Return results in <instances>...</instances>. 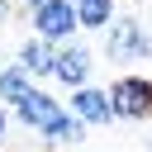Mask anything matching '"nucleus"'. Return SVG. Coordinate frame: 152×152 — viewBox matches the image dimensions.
I'll return each mask as SVG.
<instances>
[{
	"instance_id": "14",
	"label": "nucleus",
	"mask_w": 152,
	"mask_h": 152,
	"mask_svg": "<svg viewBox=\"0 0 152 152\" xmlns=\"http://www.w3.org/2000/svg\"><path fill=\"white\" fill-rule=\"evenodd\" d=\"M147 152H152V147H147Z\"/></svg>"
},
{
	"instance_id": "6",
	"label": "nucleus",
	"mask_w": 152,
	"mask_h": 152,
	"mask_svg": "<svg viewBox=\"0 0 152 152\" xmlns=\"http://www.w3.org/2000/svg\"><path fill=\"white\" fill-rule=\"evenodd\" d=\"M71 119H81L86 128H100V124H114V114H109V95L100 90V86H76L71 90V100L62 104Z\"/></svg>"
},
{
	"instance_id": "10",
	"label": "nucleus",
	"mask_w": 152,
	"mask_h": 152,
	"mask_svg": "<svg viewBox=\"0 0 152 152\" xmlns=\"http://www.w3.org/2000/svg\"><path fill=\"white\" fill-rule=\"evenodd\" d=\"M10 14H14V0H0V24H5Z\"/></svg>"
},
{
	"instance_id": "11",
	"label": "nucleus",
	"mask_w": 152,
	"mask_h": 152,
	"mask_svg": "<svg viewBox=\"0 0 152 152\" xmlns=\"http://www.w3.org/2000/svg\"><path fill=\"white\" fill-rule=\"evenodd\" d=\"M5 133H10V114H5V104H0V142H5Z\"/></svg>"
},
{
	"instance_id": "9",
	"label": "nucleus",
	"mask_w": 152,
	"mask_h": 152,
	"mask_svg": "<svg viewBox=\"0 0 152 152\" xmlns=\"http://www.w3.org/2000/svg\"><path fill=\"white\" fill-rule=\"evenodd\" d=\"M28 90H33V76H28V71H24L19 62L0 66V104H5V109H10L14 100H24Z\"/></svg>"
},
{
	"instance_id": "5",
	"label": "nucleus",
	"mask_w": 152,
	"mask_h": 152,
	"mask_svg": "<svg viewBox=\"0 0 152 152\" xmlns=\"http://www.w3.org/2000/svg\"><path fill=\"white\" fill-rule=\"evenodd\" d=\"M90 66H95V57H90V48L86 43H57V52H52V81H62L66 90H76V86H90Z\"/></svg>"
},
{
	"instance_id": "12",
	"label": "nucleus",
	"mask_w": 152,
	"mask_h": 152,
	"mask_svg": "<svg viewBox=\"0 0 152 152\" xmlns=\"http://www.w3.org/2000/svg\"><path fill=\"white\" fill-rule=\"evenodd\" d=\"M33 5H43V0H24V10H33Z\"/></svg>"
},
{
	"instance_id": "1",
	"label": "nucleus",
	"mask_w": 152,
	"mask_h": 152,
	"mask_svg": "<svg viewBox=\"0 0 152 152\" xmlns=\"http://www.w3.org/2000/svg\"><path fill=\"white\" fill-rule=\"evenodd\" d=\"M10 109H14V119H19L24 128H33L43 142H62V138H66L71 114L62 109V100H52V95H48V90H38V86H33L24 100H14Z\"/></svg>"
},
{
	"instance_id": "4",
	"label": "nucleus",
	"mask_w": 152,
	"mask_h": 152,
	"mask_svg": "<svg viewBox=\"0 0 152 152\" xmlns=\"http://www.w3.org/2000/svg\"><path fill=\"white\" fill-rule=\"evenodd\" d=\"M28 24H33V38L43 43H71L76 38V14H71V0H43L28 10Z\"/></svg>"
},
{
	"instance_id": "2",
	"label": "nucleus",
	"mask_w": 152,
	"mask_h": 152,
	"mask_svg": "<svg viewBox=\"0 0 152 152\" xmlns=\"http://www.w3.org/2000/svg\"><path fill=\"white\" fill-rule=\"evenodd\" d=\"M104 95H109V114L114 119H128V124L152 119V81L147 76H114L104 86Z\"/></svg>"
},
{
	"instance_id": "8",
	"label": "nucleus",
	"mask_w": 152,
	"mask_h": 152,
	"mask_svg": "<svg viewBox=\"0 0 152 152\" xmlns=\"http://www.w3.org/2000/svg\"><path fill=\"white\" fill-rule=\"evenodd\" d=\"M52 52H57L52 43H43V38H33V33H28V38L19 43V57H14V62L38 81V76H48V71H52Z\"/></svg>"
},
{
	"instance_id": "7",
	"label": "nucleus",
	"mask_w": 152,
	"mask_h": 152,
	"mask_svg": "<svg viewBox=\"0 0 152 152\" xmlns=\"http://www.w3.org/2000/svg\"><path fill=\"white\" fill-rule=\"evenodd\" d=\"M114 5H119V0H76V5H71L76 33H81V28H86V33H104V28L114 24Z\"/></svg>"
},
{
	"instance_id": "13",
	"label": "nucleus",
	"mask_w": 152,
	"mask_h": 152,
	"mask_svg": "<svg viewBox=\"0 0 152 152\" xmlns=\"http://www.w3.org/2000/svg\"><path fill=\"white\" fill-rule=\"evenodd\" d=\"M71 5H76V0H71Z\"/></svg>"
},
{
	"instance_id": "3",
	"label": "nucleus",
	"mask_w": 152,
	"mask_h": 152,
	"mask_svg": "<svg viewBox=\"0 0 152 152\" xmlns=\"http://www.w3.org/2000/svg\"><path fill=\"white\" fill-rule=\"evenodd\" d=\"M104 52H109V62H142V57H152V33L133 19V14H124V19H114L109 28H104Z\"/></svg>"
}]
</instances>
